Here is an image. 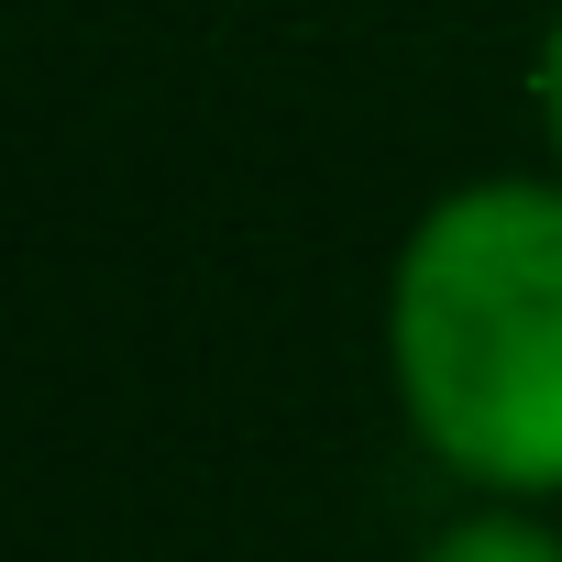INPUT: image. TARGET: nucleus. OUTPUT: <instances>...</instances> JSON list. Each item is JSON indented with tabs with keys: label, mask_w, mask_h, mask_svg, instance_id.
Segmentation results:
<instances>
[{
	"label": "nucleus",
	"mask_w": 562,
	"mask_h": 562,
	"mask_svg": "<svg viewBox=\"0 0 562 562\" xmlns=\"http://www.w3.org/2000/svg\"><path fill=\"white\" fill-rule=\"evenodd\" d=\"M375 342L430 474L496 507H562V177L496 166L419 199Z\"/></svg>",
	"instance_id": "1"
},
{
	"label": "nucleus",
	"mask_w": 562,
	"mask_h": 562,
	"mask_svg": "<svg viewBox=\"0 0 562 562\" xmlns=\"http://www.w3.org/2000/svg\"><path fill=\"white\" fill-rule=\"evenodd\" d=\"M408 562H562V518H551V507H496V496H474V507H452Z\"/></svg>",
	"instance_id": "2"
},
{
	"label": "nucleus",
	"mask_w": 562,
	"mask_h": 562,
	"mask_svg": "<svg viewBox=\"0 0 562 562\" xmlns=\"http://www.w3.org/2000/svg\"><path fill=\"white\" fill-rule=\"evenodd\" d=\"M529 122H540V166L562 177V0H551V23L529 45Z\"/></svg>",
	"instance_id": "3"
}]
</instances>
